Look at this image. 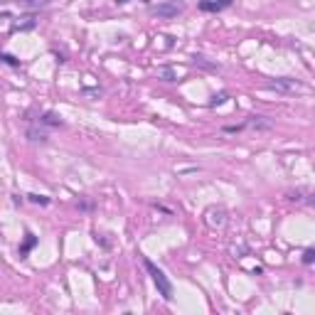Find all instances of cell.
<instances>
[{
    "mask_svg": "<svg viewBox=\"0 0 315 315\" xmlns=\"http://www.w3.org/2000/svg\"><path fill=\"white\" fill-rule=\"evenodd\" d=\"M143 266H145V271H148V276L153 278V283H155V288L158 293L163 296L165 301H173L175 298V288H173V283H170V278L165 276L163 268H158V266L153 264L151 259H143Z\"/></svg>",
    "mask_w": 315,
    "mask_h": 315,
    "instance_id": "cell-1",
    "label": "cell"
},
{
    "mask_svg": "<svg viewBox=\"0 0 315 315\" xmlns=\"http://www.w3.org/2000/svg\"><path fill=\"white\" fill-rule=\"evenodd\" d=\"M151 13L155 17L170 20V17H177L180 13H185V3L182 0H165V3H158L155 8H151Z\"/></svg>",
    "mask_w": 315,
    "mask_h": 315,
    "instance_id": "cell-2",
    "label": "cell"
},
{
    "mask_svg": "<svg viewBox=\"0 0 315 315\" xmlns=\"http://www.w3.org/2000/svg\"><path fill=\"white\" fill-rule=\"evenodd\" d=\"M204 222H207V227L212 229H222L224 224L229 222V215L224 207H209L207 212H204Z\"/></svg>",
    "mask_w": 315,
    "mask_h": 315,
    "instance_id": "cell-3",
    "label": "cell"
},
{
    "mask_svg": "<svg viewBox=\"0 0 315 315\" xmlns=\"http://www.w3.org/2000/svg\"><path fill=\"white\" fill-rule=\"evenodd\" d=\"M268 89H276V91H283V94H293V91H301L303 84L296 81V79H276V81L268 84Z\"/></svg>",
    "mask_w": 315,
    "mask_h": 315,
    "instance_id": "cell-4",
    "label": "cell"
},
{
    "mask_svg": "<svg viewBox=\"0 0 315 315\" xmlns=\"http://www.w3.org/2000/svg\"><path fill=\"white\" fill-rule=\"evenodd\" d=\"M232 3L234 0H202L200 10L202 13H222V10H227Z\"/></svg>",
    "mask_w": 315,
    "mask_h": 315,
    "instance_id": "cell-5",
    "label": "cell"
},
{
    "mask_svg": "<svg viewBox=\"0 0 315 315\" xmlns=\"http://www.w3.org/2000/svg\"><path fill=\"white\" fill-rule=\"evenodd\" d=\"M259 128V131H268L271 128V121H266V116H251L246 123H244V128Z\"/></svg>",
    "mask_w": 315,
    "mask_h": 315,
    "instance_id": "cell-6",
    "label": "cell"
},
{
    "mask_svg": "<svg viewBox=\"0 0 315 315\" xmlns=\"http://www.w3.org/2000/svg\"><path fill=\"white\" fill-rule=\"evenodd\" d=\"M39 123H45V126H54V128H59V126H62V118H59L57 114H52V111H47V114H42Z\"/></svg>",
    "mask_w": 315,
    "mask_h": 315,
    "instance_id": "cell-7",
    "label": "cell"
},
{
    "mask_svg": "<svg viewBox=\"0 0 315 315\" xmlns=\"http://www.w3.org/2000/svg\"><path fill=\"white\" fill-rule=\"evenodd\" d=\"M23 23H13V32H17V30H32L35 27V17L30 15V17H20Z\"/></svg>",
    "mask_w": 315,
    "mask_h": 315,
    "instance_id": "cell-8",
    "label": "cell"
},
{
    "mask_svg": "<svg viewBox=\"0 0 315 315\" xmlns=\"http://www.w3.org/2000/svg\"><path fill=\"white\" fill-rule=\"evenodd\" d=\"M50 0H17V5H23V8H45Z\"/></svg>",
    "mask_w": 315,
    "mask_h": 315,
    "instance_id": "cell-9",
    "label": "cell"
},
{
    "mask_svg": "<svg viewBox=\"0 0 315 315\" xmlns=\"http://www.w3.org/2000/svg\"><path fill=\"white\" fill-rule=\"evenodd\" d=\"M32 246H35V237H32V234H27L25 244H23V246H20V256H25V254L30 251V249H32Z\"/></svg>",
    "mask_w": 315,
    "mask_h": 315,
    "instance_id": "cell-10",
    "label": "cell"
},
{
    "mask_svg": "<svg viewBox=\"0 0 315 315\" xmlns=\"http://www.w3.org/2000/svg\"><path fill=\"white\" fill-rule=\"evenodd\" d=\"M313 261H315V249H305V251H303V264L310 266Z\"/></svg>",
    "mask_w": 315,
    "mask_h": 315,
    "instance_id": "cell-11",
    "label": "cell"
},
{
    "mask_svg": "<svg viewBox=\"0 0 315 315\" xmlns=\"http://www.w3.org/2000/svg\"><path fill=\"white\" fill-rule=\"evenodd\" d=\"M158 74L163 76L165 81H175V72H173V69H170V67H165V69H160V72H158Z\"/></svg>",
    "mask_w": 315,
    "mask_h": 315,
    "instance_id": "cell-12",
    "label": "cell"
},
{
    "mask_svg": "<svg viewBox=\"0 0 315 315\" xmlns=\"http://www.w3.org/2000/svg\"><path fill=\"white\" fill-rule=\"evenodd\" d=\"M27 197L35 202V204H50V197H45V195H27Z\"/></svg>",
    "mask_w": 315,
    "mask_h": 315,
    "instance_id": "cell-13",
    "label": "cell"
},
{
    "mask_svg": "<svg viewBox=\"0 0 315 315\" xmlns=\"http://www.w3.org/2000/svg\"><path fill=\"white\" fill-rule=\"evenodd\" d=\"M224 99H227V94H217V96H215L212 101H209V103H212V106H217V103H222Z\"/></svg>",
    "mask_w": 315,
    "mask_h": 315,
    "instance_id": "cell-14",
    "label": "cell"
},
{
    "mask_svg": "<svg viewBox=\"0 0 315 315\" xmlns=\"http://www.w3.org/2000/svg\"><path fill=\"white\" fill-rule=\"evenodd\" d=\"M116 5H126V3H131V0H114Z\"/></svg>",
    "mask_w": 315,
    "mask_h": 315,
    "instance_id": "cell-15",
    "label": "cell"
}]
</instances>
